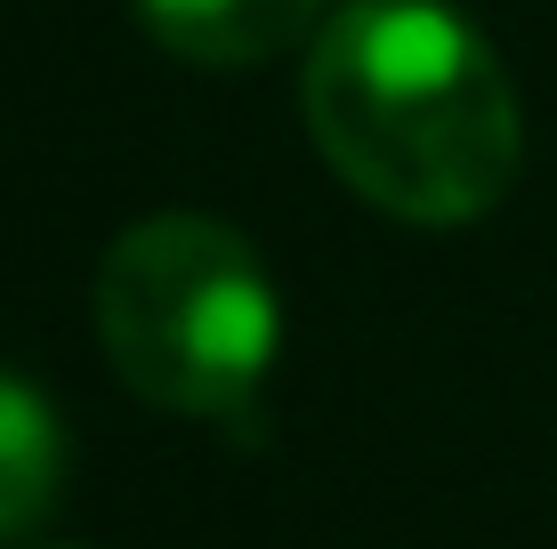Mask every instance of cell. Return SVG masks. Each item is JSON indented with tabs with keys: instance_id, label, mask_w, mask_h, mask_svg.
<instances>
[{
	"instance_id": "6da1fadb",
	"label": "cell",
	"mask_w": 557,
	"mask_h": 549,
	"mask_svg": "<svg viewBox=\"0 0 557 549\" xmlns=\"http://www.w3.org/2000/svg\"><path fill=\"white\" fill-rule=\"evenodd\" d=\"M299 98L323 162L412 226L485 219L525 154L502 57L445 0H348L307 49Z\"/></svg>"
},
{
	"instance_id": "7a4b0ae2",
	"label": "cell",
	"mask_w": 557,
	"mask_h": 549,
	"mask_svg": "<svg viewBox=\"0 0 557 549\" xmlns=\"http://www.w3.org/2000/svg\"><path fill=\"white\" fill-rule=\"evenodd\" d=\"M89 315L113 372L146 404L186 412V421L243 412L283 339V308L259 251L202 211H153L122 226L98 259Z\"/></svg>"
},
{
	"instance_id": "3957f363",
	"label": "cell",
	"mask_w": 557,
	"mask_h": 549,
	"mask_svg": "<svg viewBox=\"0 0 557 549\" xmlns=\"http://www.w3.org/2000/svg\"><path fill=\"white\" fill-rule=\"evenodd\" d=\"M315 16L323 0H138V25L153 41L210 73H243L283 57L292 41H307Z\"/></svg>"
},
{
	"instance_id": "277c9868",
	"label": "cell",
	"mask_w": 557,
	"mask_h": 549,
	"mask_svg": "<svg viewBox=\"0 0 557 549\" xmlns=\"http://www.w3.org/2000/svg\"><path fill=\"white\" fill-rule=\"evenodd\" d=\"M65 494V421L33 380L0 372V541L33 534Z\"/></svg>"
}]
</instances>
